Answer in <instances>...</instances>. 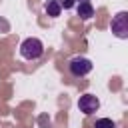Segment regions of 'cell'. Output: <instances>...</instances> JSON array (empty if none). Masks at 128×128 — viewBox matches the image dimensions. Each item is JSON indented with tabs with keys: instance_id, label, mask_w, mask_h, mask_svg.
I'll list each match as a JSON object with an SVG mask.
<instances>
[{
	"instance_id": "6da1fadb",
	"label": "cell",
	"mask_w": 128,
	"mask_h": 128,
	"mask_svg": "<svg viewBox=\"0 0 128 128\" xmlns=\"http://www.w3.org/2000/svg\"><path fill=\"white\" fill-rule=\"evenodd\" d=\"M20 56L24 60H28V62L40 60L44 56V44H42V40L40 38H34V36L22 40V44H20Z\"/></svg>"
},
{
	"instance_id": "7a4b0ae2",
	"label": "cell",
	"mask_w": 128,
	"mask_h": 128,
	"mask_svg": "<svg viewBox=\"0 0 128 128\" xmlns=\"http://www.w3.org/2000/svg\"><path fill=\"white\" fill-rule=\"evenodd\" d=\"M92 68H94V64H92V60L90 58H86V56H74V58H70L68 60V64H66V70H68V74L72 76V78H84V76H88L90 72H92Z\"/></svg>"
},
{
	"instance_id": "3957f363",
	"label": "cell",
	"mask_w": 128,
	"mask_h": 128,
	"mask_svg": "<svg viewBox=\"0 0 128 128\" xmlns=\"http://www.w3.org/2000/svg\"><path fill=\"white\" fill-rule=\"evenodd\" d=\"M110 30L116 38L120 40H126L128 38V12H118L116 16H112V22H110Z\"/></svg>"
},
{
	"instance_id": "277c9868",
	"label": "cell",
	"mask_w": 128,
	"mask_h": 128,
	"mask_svg": "<svg viewBox=\"0 0 128 128\" xmlns=\"http://www.w3.org/2000/svg\"><path fill=\"white\" fill-rule=\"evenodd\" d=\"M98 108H100L98 96H94V94H82V96L78 98V110H80L82 114H86V116L96 114Z\"/></svg>"
},
{
	"instance_id": "5b68a950",
	"label": "cell",
	"mask_w": 128,
	"mask_h": 128,
	"mask_svg": "<svg viewBox=\"0 0 128 128\" xmlns=\"http://www.w3.org/2000/svg\"><path fill=\"white\" fill-rule=\"evenodd\" d=\"M76 14L80 16V20H90L94 16V6L92 2H78L76 4Z\"/></svg>"
},
{
	"instance_id": "8992f818",
	"label": "cell",
	"mask_w": 128,
	"mask_h": 128,
	"mask_svg": "<svg viewBox=\"0 0 128 128\" xmlns=\"http://www.w3.org/2000/svg\"><path fill=\"white\" fill-rule=\"evenodd\" d=\"M44 12H46L50 18H58L60 12H62V8H60L58 0H48V2L44 4Z\"/></svg>"
},
{
	"instance_id": "52a82bcc",
	"label": "cell",
	"mask_w": 128,
	"mask_h": 128,
	"mask_svg": "<svg viewBox=\"0 0 128 128\" xmlns=\"http://www.w3.org/2000/svg\"><path fill=\"white\" fill-rule=\"evenodd\" d=\"M92 128H116V122L110 120V118H98L92 124Z\"/></svg>"
},
{
	"instance_id": "ba28073f",
	"label": "cell",
	"mask_w": 128,
	"mask_h": 128,
	"mask_svg": "<svg viewBox=\"0 0 128 128\" xmlns=\"http://www.w3.org/2000/svg\"><path fill=\"white\" fill-rule=\"evenodd\" d=\"M58 4H60L62 10H72L76 6V0H58Z\"/></svg>"
},
{
	"instance_id": "9c48e42d",
	"label": "cell",
	"mask_w": 128,
	"mask_h": 128,
	"mask_svg": "<svg viewBox=\"0 0 128 128\" xmlns=\"http://www.w3.org/2000/svg\"><path fill=\"white\" fill-rule=\"evenodd\" d=\"M78 2H90V0H76V4H78Z\"/></svg>"
}]
</instances>
